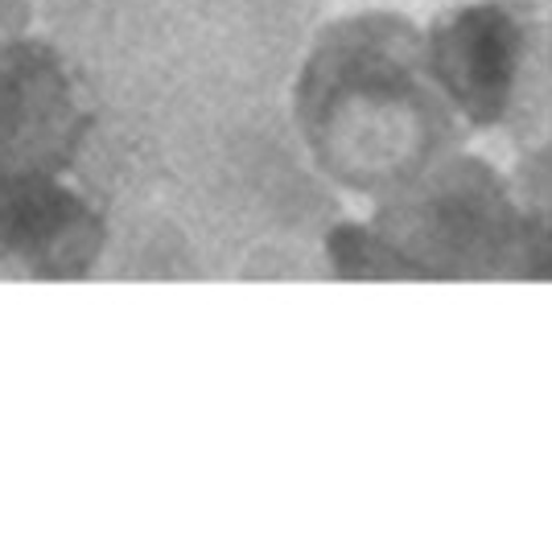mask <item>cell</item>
Here are the masks:
<instances>
[{
    "label": "cell",
    "mask_w": 552,
    "mask_h": 560,
    "mask_svg": "<svg viewBox=\"0 0 552 560\" xmlns=\"http://www.w3.org/2000/svg\"><path fill=\"white\" fill-rule=\"evenodd\" d=\"M413 280H544L549 219L516 202L507 177L467 149L376 198L367 219Z\"/></svg>",
    "instance_id": "3957f363"
},
{
    "label": "cell",
    "mask_w": 552,
    "mask_h": 560,
    "mask_svg": "<svg viewBox=\"0 0 552 560\" xmlns=\"http://www.w3.org/2000/svg\"><path fill=\"white\" fill-rule=\"evenodd\" d=\"M91 124L95 112L50 37L0 42V182L74 174Z\"/></svg>",
    "instance_id": "5b68a950"
},
{
    "label": "cell",
    "mask_w": 552,
    "mask_h": 560,
    "mask_svg": "<svg viewBox=\"0 0 552 560\" xmlns=\"http://www.w3.org/2000/svg\"><path fill=\"white\" fill-rule=\"evenodd\" d=\"M289 124L330 190L388 198L467 144L433 88L425 34L396 9L322 21L289 79Z\"/></svg>",
    "instance_id": "7a4b0ae2"
},
{
    "label": "cell",
    "mask_w": 552,
    "mask_h": 560,
    "mask_svg": "<svg viewBox=\"0 0 552 560\" xmlns=\"http://www.w3.org/2000/svg\"><path fill=\"white\" fill-rule=\"evenodd\" d=\"M37 34V0H0V42Z\"/></svg>",
    "instance_id": "52a82bcc"
},
{
    "label": "cell",
    "mask_w": 552,
    "mask_h": 560,
    "mask_svg": "<svg viewBox=\"0 0 552 560\" xmlns=\"http://www.w3.org/2000/svg\"><path fill=\"white\" fill-rule=\"evenodd\" d=\"M507 9H516V13H528V18H544L549 13V0H499Z\"/></svg>",
    "instance_id": "ba28073f"
},
{
    "label": "cell",
    "mask_w": 552,
    "mask_h": 560,
    "mask_svg": "<svg viewBox=\"0 0 552 560\" xmlns=\"http://www.w3.org/2000/svg\"><path fill=\"white\" fill-rule=\"evenodd\" d=\"M107 252V214L67 177L0 182V277L83 280Z\"/></svg>",
    "instance_id": "8992f818"
},
{
    "label": "cell",
    "mask_w": 552,
    "mask_h": 560,
    "mask_svg": "<svg viewBox=\"0 0 552 560\" xmlns=\"http://www.w3.org/2000/svg\"><path fill=\"white\" fill-rule=\"evenodd\" d=\"M326 0H37L95 124L173 137L285 107Z\"/></svg>",
    "instance_id": "6da1fadb"
},
{
    "label": "cell",
    "mask_w": 552,
    "mask_h": 560,
    "mask_svg": "<svg viewBox=\"0 0 552 560\" xmlns=\"http://www.w3.org/2000/svg\"><path fill=\"white\" fill-rule=\"evenodd\" d=\"M425 34V67L467 132H507L519 149L549 140V21L499 0H458Z\"/></svg>",
    "instance_id": "277c9868"
}]
</instances>
